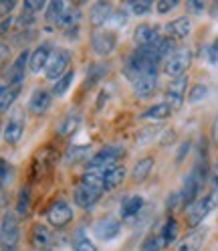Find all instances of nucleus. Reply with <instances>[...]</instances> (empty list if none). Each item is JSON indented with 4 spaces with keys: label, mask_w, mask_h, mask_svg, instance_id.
Segmentation results:
<instances>
[{
    "label": "nucleus",
    "mask_w": 218,
    "mask_h": 251,
    "mask_svg": "<svg viewBox=\"0 0 218 251\" xmlns=\"http://www.w3.org/2000/svg\"><path fill=\"white\" fill-rule=\"evenodd\" d=\"M21 91H22V85H8L6 83L4 93L0 96V114H6L8 112V109L12 107V103L19 100Z\"/></svg>",
    "instance_id": "nucleus-28"
},
{
    "label": "nucleus",
    "mask_w": 218,
    "mask_h": 251,
    "mask_svg": "<svg viewBox=\"0 0 218 251\" xmlns=\"http://www.w3.org/2000/svg\"><path fill=\"white\" fill-rule=\"evenodd\" d=\"M168 211L170 213H174L176 209H180V207H184V202H182V195H180V191L178 193H170V197H168Z\"/></svg>",
    "instance_id": "nucleus-44"
},
{
    "label": "nucleus",
    "mask_w": 218,
    "mask_h": 251,
    "mask_svg": "<svg viewBox=\"0 0 218 251\" xmlns=\"http://www.w3.org/2000/svg\"><path fill=\"white\" fill-rule=\"evenodd\" d=\"M21 221L14 211H6L0 219V251H19Z\"/></svg>",
    "instance_id": "nucleus-1"
},
{
    "label": "nucleus",
    "mask_w": 218,
    "mask_h": 251,
    "mask_svg": "<svg viewBox=\"0 0 218 251\" xmlns=\"http://www.w3.org/2000/svg\"><path fill=\"white\" fill-rule=\"evenodd\" d=\"M208 182H210V186L214 188V191H218V156H216V160L210 166V178H208Z\"/></svg>",
    "instance_id": "nucleus-45"
},
{
    "label": "nucleus",
    "mask_w": 218,
    "mask_h": 251,
    "mask_svg": "<svg viewBox=\"0 0 218 251\" xmlns=\"http://www.w3.org/2000/svg\"><path fill=\"white\" fill-rule=\"evenodd\" d=\"M176 6H178V0H158V4H155V12L158 14H168V12H172Z\"/></svg>",
    "instance_id": "nucleus-42"
},
{
    "label": "nucleus",
    "mask_w": 218,
    "mask_h": 251,
    "mask_svg": "<svg viewBox=\"0 0 218 251\" xmlns=\"http://www.w3.org/2000/svg\"><path fill=\"white\" fill-rule=\"evenodd\" d=\"M71 221H73V209H71L69 202L65 199L53 201L51 205H49V209H46V223H49L51 227L63 229Z\"/></svg>",
    "instance_id": "nucleus-6"
},
{
    "label": "nucleus",
    "mask_w": 218,
    "mask_h": 251,
    "mask_svg": "<svg viewBox=\"0 0 218 251\" xmlns=\"http://www.w3.org/2000/svg\"><path fill=\"white\" fill-rule=\"evenodd\" d=\"M73 79H75V73L73 71H69V73H65L61 79H57L55 81V85H53V89H51V93L55 98H61V96H65L67 93V89L73 85Z\"/></svg>",
    "instance_id": "nucleus-32"
},
{
    "label": "nucleus",
    "mask_w": 218,
    "mask_h": 251,
    "mask_svg": "<svg viewBox=\"0 0 218 251\" xmlns=\"http://www.w3.org/2000/svg\"><path fill=\"white\" fill-rule=\"evenodd\" d=\"M212 142L218 146V114H216L214 124H212Z\"/></svg>",
    "instance_id": "nucleus-51"
},
{
    "label": "nucleus",
    "mask_w": 218,
    "mask_h": 251,
    "mask_svg": "<svg viewBox=\"0 0 218 251\" xmlns=\"http://www.w3.org/2000/svg\"><path fill=\"white\" fill-rule=\"evenodd\" d=\"M128 19H130L128 8H115L113 17H111V23H113L115 26H123V25H128Z\"/></svg>",
    "instance_id": "nucleus-43"
},
{
    "label": "nucleus",
    "mask_w": 218,
    "mask_h": 251,
    "mask_svg": "<svg viewBox=\"0 0 218 251\" xmlns=\"http://www.w3.org/2000/svg\"><path fill=\"white\" fill-rule=\"evenodd\" d=\"M178 231H180V227H178V221H176V217H168L166 219V223H164V229H162V239H164V245H172V243H176V239H178Z\"/></svg>",
    "instance_id": "nucleus-30"
},
{
    "label": "nucleus",
    "mask_w": 218,
    "mask_h": 251,
    "mask_svg": "<svg viewBox=\"0 0 218 251\" xmlns=\"http://www.w3.org/2000/svg\"><path fill=\"white\" fill-rule=\"evenodd\" d=\"M166 245H164V239L162 235H150V237L144 239L142 247H139V251H162Z\"/></svg>",
    "instance_id": "nucleus-36"
},
{
    "label": "nucleus",
    "mask_w": 218,
    "mask_h": 251,
    "mask_svg": "<svg viewBox=\"0 0 218 251\" xmlns=\"http://www.w3.org/2000/svg\"><path fill=\"white\" fill-rule=\"evenodd\" d=\"M144 205H146L144 197H139V195H130L128 199H123V201H121L119 217H121V219H133V217H137L139 213H142Z\"/></svg>",
    "instance_id": "nucleus-23"
},
{
    "label": "nucleus",
    "mask_w": 218,
    "mask_h": 251,
    "mask_svg": "<svg viewBox=\"0 0 218 251\" xmlns=\"http://www.w3.org/2000/svg\"><path fill=\"white\" fill-rule=\"evenodd\" d=\"M55 51V45L51 41H44L41 45H37L33 53H30V59H28V71L30 73H41L46 69V65H49V59Z\"/></svg>",
    "instance_id": "nucleus-13"
},
{
    "label": "nucleus",
    "mask_w": 218,
    "mask_h": 251,
    "mask_svg": "<svg viewBox=\"0 0 218 251\" xmlns=\"http://www.w3.org/2000/svg\"><path fill=\"white\" fill-rule=\"evenodd\" d=\"M186 89H188V77L186 75L174 77L166 87V103L172 109H180L186 100Z\"/></svg>",
    "instance_id": "nucleus-11"
},
{
    "label": "nucleus",
    "mask_w": 218,
    "mask_h": 251,
    "mask_svg": "<svg viewBox=\"0 0 218 251\" xmlns=\"http://www.w3.org/2000/svg\"><path fill=\"white\" fill-rule=\"evenodd\" d=\"M115 49H117V35L111 33V30L99 28L91 35V51L97 57H109Z\"/></svg>",
    "instance_id": "nucleus-7"
},
{
    "label": "nucleus",
    "mask_w": 218,
    "mask_h": 251,
    "mask_svg": "<svg viewBox=\"0 0 218 251\" xmlns=\"http://www.w3.org/2000/svg\"><path fill=\"white\" fill-rule=\"evenodd\" d=\"M153 170V156H144V158H139L133 168H131V178L133 182H144L148 176H150V172Z\"/></svg>",
    "instance_id": "nucleus-26"
},
{
    "label": "nucleus",
    "mask_w": 218,
    "mask_h": 251,
    "mask_svg": "<svg viewBox=\"0 0 218 251\" xmlns=\"http://www.w3.org/2000/svg\"><path fill=\"white\" fill-rule=\"evenodd\" d=\"M73 249L75 251H97V245L93 243V239L87 237L83 229H79L75 235V239H73Z\"/></svg>",
    "instance_id": "nucleus-31"
},
{
    "label": "nucleus",
    "mask_w": 218,
    "mask_h": 251,
    "mask_svg": "<svg viewBox=\"0 0 218 251\" xmlns=\"http://www.w3.org/2000/svg\"><path fill=\"white\" fill-rule=\"evenodd\" d=\"M172 112L174 109L170 107L166 101H160V103H155V105H152V107H148L146 112L139 116L142 120H153V122H162V120H166V118H170L172 116Z\"/></svg>",
    "instance_id": "nucleus-27"
},
{
    "label": "nucleus",
    "mask_w": 218,
    "mask_h": 251,
    "mask_svg": "<svg viewBox=\"0 0 218 251\" xmlns=\"http://www.w3.org/2000/svg\"><path fill=\"white\" fill-rule=\"evenodd\" d=\"M188 150H190V142L186 140V142L182 144V150H180V152H178V156H176V162H178V164L184 160V156H186V152H188Z\"/></svg>",
    "instance_id": "nucleus-50"
},
{
    "label": "nucleus",
    "mask_w": 218,
    "mask_h": 251,
    "mask_svg": "<svg viewBox=\"0 0 218 251\" xmlns=\"http://www.w3.org/2000/svg\"><path fill=\"white\" fill-rule=\"evenodd\" d=\"M69 65H71V51H67V49H55L51 59H49V65H46V69H44V77L49 81H57L65 73L71 71Z\"/></svg>",
    "instance_id": "nucleus-5"
},
{
    "label": "nucleus",
    "mask_w": 218,
    "mask_h": 251,
    "mask_svg": "<svg viewBox=\"0 0 218 251\" xmlns=\"http://www.w3.org/2000/svg\"><path fill=\"white\" fill-rule=\"evenodd\" d=\"M190 33H192V21L188 17H178V19L164 25V37L172 39L174 43L188 39Z\"/></svg>",
    "instance_id": "nucleus-15"
},
{
    "label": "nucleus",
    "mask_w": 218,
    "mask_h": 251,
    "mask_svg": "<svg viewBox=\"0 0 218 251\" xmlns=\"http://www.w3.org/2000/svg\"><path fill=\"white\" fill-rule=\"evenodd\" d=\"M218 207V191H212L204 197H198L192 205L186 209V221H188V227L196 229L202 225V221Z\"/></svg>",
    "instance_id": "nucleus-2"
},
{
    "label": "nucleus",
    "mask_w": 218,
    "mask_h": 251,
    "mask_svg": "<svg viewBox=\"0 0 218 251\" xmlns=\"http://www.w3.org/2000/svg\"><path fill=\"white\" fill-rule=\"evenodd\" d=\"M126 176H128V168L123 164H115L111 168H107L103 172V193L115 191L117 186H121L126 182Z\"/></svg>",
    "instance_id": "nucleus-21"
},
{
    "label": "nucleus",
    "mask_w": 218,
    "mask_h": 251,
    "mask_svg": "<svg viewBox=\"0 0 218 251\" xmlns=\"http://www.w3.org/2000/svg\"><path fill=\"white\" fill-rule=\"evenodd\" d=\"M152 8H153L152 0H133V2H130V10L135 17H146V14H150Z\"/></svg>",
    "instance_id": "nucleus-38"
},
{
    "label": "nucleus",
    "mask_w": 218,
    "mask_h": 251,
    "mask_svg": "<svg viewBox=\"0 0 218 251\" xmlns=\"http://www.w3.org/2000/svg\"><path fill=\"white\" fill-rule=\"evenodd\" d=\"M113 12H115L113 4H109V2H95V4H91V8H89V23L93 26L101 28L103 25L111 23Z\"/></svg>",
    "instance_id": "nucleus-19"
},
{
    "label": "nucleus",
    "mask_w": 218,
    "mask_h": 251,
    "mask_svg": "<svg viewBox=\"0 0 218 251\" xmlns=\"http://www.w3.org/2000/svg\"><path fill=\"white\" fill-rule=\"evenodd\" d=\"M8 57H10V45H8L6 41L0 39V61H4V59H8Z\"/></svg>",
    "instance_id": "nucleus-49"
},
{
    "label": "nucleus",
    "mask_w": 218,
    "mask_h": 251,
    "mask_svg": "<svg viewBox=\"0 0 218 251\" xmlns=\"http://www.w3.org/2000/svg\"><path fill=\"white\" fill-rule=\"evenodd\" d=\"M105 73H107V65H105V63H93V67H89V73H87V83H85V87L95 85Z\"/></svg>",
    "instance_id": "nucleus-34"
},
{
    "label": "nucleus",
    "mask_w": 218,
    "mask_h": 251,
    "mask_svg": "<svg viewBox=\"0 0 218 251\" xmlns=\"http://www.w3.org/2000/svg\"><path fill=\"white\" fill-rule=\"evenodd\" d=\"M206 237H208V227L200 225L196 229H190L180 241H176L174 251H200L202 245L206 243Z\"/></svg>",
    "instance_id": "nucleus-12"
},
{
    "label": "nucleus",
    "mask_w": 218,
    "mask_h": 251,
    "mask_svg": "<svg viewBox=\"0 0 218 251\" xmlns=\"http://www.w3.org/2000/svg\"><path fill=\"white\" fill-rule=\"evenodd\" d=\"M81 17H83V12H81V8H79V6L67 4V10L63 12V17L59 19L57 26H59V28H63V30H69V28H73V26H79Z\"/></svg>",
    "instance_id": "nucleus-25"
},
{
    "label": "nucleus",
    "mask_w": 218,
    "mask_h": 251,
    "mask_svg": "<svg viewBox=\"0 0 218 251\" xmlns=\"http://www.w3.org/2000/svg\"><path fill=\"white\" fill-rule=\"evenodd\" d=\"M208 61L212 63V65H216V63H218V39L210 45V49H208Z\"/></svg>",
    "instance_id": "nucleus-46"
},
{
    "label": "nucleus",
    "mask_w": 218,
    "mask_h": 251,
    "mask_svg": "<svg viewBox=\"0 0 218 251\" xmlns=\"http://www.w3.org/2000/svg\"><path fill=\"white\" fill-rule=\"evenodd\" d=\"M14 8H17V2H14V0H0V21L10 19Z\"/></svg>",
    "instance_id": "nucleus-40"
},
{
    "label": "nucleus",
    "mask_w": 218,
    "mask_h": 251,
    "mask_svg": "<svg viewBox=\"0 0 218 251\" xmlns=\"http://www.w3.org/2000/svg\"><path fill=\"white\" fill-rule=\"evenodd\" d=\"M208 96V85H204V83H194L192 87H190V91H188V101L190 103H198V101H202Z\"/></svg>",
    "instance_id": "nucleus-35"
},
{
    "label": "nucleus",
    "mask_w": 218,
    "mask_h": 251,
    "mask_svg": "<svg viewBox=\"0 0 218 251\" xmlns=\"http://www.w3.org/2000/svg\"><path fill=\"white\" fill-rule=\"evenodd\" d=\"M155 89H158V75H142V77H137V79L131 81V91H133V96L137 100H150Z\"/></svg>",
    "instance_id": "nucleus-17"
},
{
    "label": "nucleus",
    "mask_w": 218,
    "mask_h": 251,
    "mask_svg": "<svg viewBox=\"0 0 218 251\" xmlns=\"http://www.w3.org/2000/svg\"><path fill=\"white\" fill-rule=\"evenodd\" d=\"M30 245H33V251L53 247V235H51L49 227H44L41 223L35 225L33 227V233H30Z\"/></svg>",
    "instance_id": "nucleus-24"
},
{
    "label": "nucleus",
    "mask_w": 218,
    "mask_h": 251,
    "mask_svg": "<svg viewBox=\"0 0 218 251\" xmlns=\"http://www.w3.org/2000/svg\"><path fill=\"white\" fill-rule=\"evenodd\" d=\"M93 233H95V237L101 241H111L121 233V223L113 215H103L93 223Z\"/></svg>",
    "instance_id": "nucleus-10"
},
{
    "label": "nucleus",
    "mask_w": 218,
    "mask_h": 251,
    "mask_svg": "<svg viewBox=\"0 0 218 251\" xmlns=\"http://www.w3.org/2000/svg\"><path fill=\"white\" fill-rule=\"evenodd\" d=\"M200 191H202V184H200V180L192 175V170L188 172V175L184 176V182H182V188H180V195H182V202H184V209H188L192 202L198 199V195H200Z\"/></svg>",
    "instance_id": "nucleus-20"
},
{
    "label": "nucleus",
    "mask_w": 218,
    "mask_h": 251,
    "mask_svg": "<svg viewBox=\"0 0 218 251\" xmlns=\"http://www.w3.org/2000/svg\"><path fill=\"white\" fill-rule=\"evenodd\" d=\"M44 8H46V4L43 2V0H26V2H22V10L30 12V14H37Z\"/></svg>",
    "instance_id": "nucleus-41"
},
{
    "label": "nucleus",
    "mask_w": 218,
    "mask_h": 251,
    "mask_svg": "<svg viewBox=\"0 0 218 251\" xmlns=\"http://www.w3.org/2000/svg\"><path fill=\"white\" fill-rule=\"evenodd\" d=\"M28 209H30V188L22 186L21 195H19V202H17V211H14V213H17L19 219H21V217H26Z\"/></svg>",
    "instance_id": "nucleus-33"
},
{
    "label": "nucleus",
    "mask_w": 218,
    "mask_h": 251,
    "mask_svg": "<svg viewBox=\"0 0 218 251\" xmlns=\"http://www.w3.org/2000/svg\"><path fill=\"white\" fill-rule=\"evenodd\" d=\"M81 124H83V114H81V112H69L63 120L59 122V126H57V136L69 138V136H73L77 130L81 128Z\"/></svg>",
    "instance_id": "nucleus-22"
},
{
    "label": "nucleus",
    "mask_w": 218,
    "mask_h": 251,
    "mask_svg": "<svg viewBox=\"0 0 218 251\" xmlns=\"http://www.w3.org/2000/svg\"><path fill=\"white\" fill-rule=\"evenodd\" d=\"M101 195H103L101 188L93 186V184H87V182H79L73 188V201H75V205L81 207V209L95 207L99 202V199H101Z\"/></svg>",
    "instance_id": "nucleus-9"
},
{
    "label": "nucleus",
    "mask_w": 218,
    "mask_h": 251,
    "mask_svg": "<svg viewBox=\"0 0 218 251\" xmlns=\"http://www.w3.org/2000/svg\"><path fill=\"white\" fill-rule=\"evenodd\" d=\"M126 156V148L119 146V144H111V146H105L101 148L99 152L93 154V158L89 162L87 168H97V170H107V168H111L115 164H119V160Z\"/></svg>",
    "instance_id": "nucleus-3"
},
{
    "label": "nucleus",
    "mask_w": 218,
    "mask_h": 251,
    "mask_svg": "<svg viewBox=\"0 0 218 251\" xmlns=\"http://www.w3.org/2000/svg\"><path fill=\"white\" fill-rule=\"evenodd\" d=\"M87 154H89V146H71L69 152H67V156H65V162L67 164H73L77 160H83Z\"/></svg>",
    "instance_id": "nucleus-39"
},
{
    "label": "nucleus",
    "mask_w": 218,
    "mask_h": 251,
    "mask_svg": "<svg viewBox=\"0 0 218 251\" xmlns=\"http://www.w3.org/2000/svg\"><path fill=\"white\" fill-rule=\"evenodd\" d=\"M12 175H14L12 164L8 160H4V158H0V188H4V186L10 184Z\"/></svg>",
    "instance_id": "nucleus-37"
},
{
    "label": "nucleus",
    "mask_w": 218,
    "mask_h": 251,
    "mask_svg": "<svg viewBox=\"0 0 218 251\" xmlns=\"http://www.w3.org/2000/svg\"><path fill=\"white\" fill-rule=\"evenodd\" d=\"M28 59H30L28 49H22V51L19 53V57L12 61V65H10L8 71H6V81H8V85H22L24 75H26V71H28Z\"/></svg>",
    "instance_id": "nucleus-14"
},
{
    "label": "nucleus",
    "mask_w": 218,
    "mask_h": 251,
    "mask_svg": "<svg viewBox=\"0 0 218 251\" xmlns=\"http://www.w3.org/2000/svg\"><path fill=\"white\" fill-rule=\"evenodd\" d=\"M51 103H53V93L46 87H37V89H33V93H30L26 109L33 116H43L46 109L51 107Z\"/></svg>",
    "instance_id": "nucleus-16"
},
{
    "label": "nucleus",
    "mask_w": 218,
    "mask_h": 251,
    "mask_svg": "<svg viewBox=\"0 0 218 251\" xmlns=\"http://www.w3.org/2000/svg\"><path fill=\"white\" fill-rule=\"evenodd\" d=\"M65 10H67V2H63V0H51V2L46 4V8H44V21L57 25Z\"/></svg>",
    "instance_id": "nucleus-29"
},
{
    "label": "nucleus",
    "mask_w": 218,
    "mask_h": 251,
    "mask_svg": "<svg viewBox=\"0 0 218 251\" xmlns=\"http://www.w3.org/2000/svg\"><path fill=\"white\" fill-rule=\"evenodd\" d=\"M37 251H55L53 247H46V249H37Z\"/></svg>",
    "instance_id": "nucleus-53"
},
{
    "label": "nucleus",
    "mask_w": 218,
    "mask_h": 251,
    "mask_svg": "<svg viewBox=\"0 0 218 251\" xmlns=\"http://www.w3.org/2000/svg\"><path fill=\"white\" fill-rule=\"evenodd\" d=\"M192 63V51L186 49V47H180V49H176L172 55H170L166 61H164V73L170 75L174 79V77H180V75H186V71H188Z\"/></svg>",
    "instance_id": "nucleus-4"
},
{
    "label": "nucleus",
    "mask_w": 218,
    "mask_h": 251,
    "mask_svg": "<svg viewBox=\"0 0 218 251\" xmlns=\"http://www.w3.org/2000/svg\"><path fill=\"white\" fill-rule=\"evenodd\" d=\"M160 26H155V25H148V23H142V25H137L135 30H133V43L137 47H150L153 45L155 41H158L164 33H160Z\"/></svg>",
    "instance_id": "nucleus-18"
},
{
    "label": "nucleus",
    "mask_w": 218,
    "mask_h": 251,
    "mask_svg": "<svg viewBox=\"0 0 218 251\" xmlns=\"http://www.w3.org/2000/svg\"><path fill=\"white\" fill-rule=\"evenodd\" d=\"M142 134H144V138H139V140H137V144H144V142H146V140L153 138L155 134H158V130H155V128H144L142 132H139V136H142Z\"/></svg>",
    "instance_id": "nucleus-47"
},
{
    "label": "nucleus",
    "mask_w": 218,
    "mask_h": 251,
    "mask_svg": "<svg viewBox=\"0 0 218 251\" xmlns=\"http://www.w3.org/2000/svg\"><path fill=\"white\" fill-rule=\"evenodd\" d=\"M24 126H26V120H24L22 109H14L6 122V126H4V130H2L4 142L8 146H17L21 142V138L24 136Z\"/></svg>",
    "instance_id": "nucleus-8"
},
{
    "label": "nucleus",
    "mask_w": 218,
    "mask_h": 251,
    "mask_svg": "<svg viewBox=\"0 0 218 251\" xmlns=\"http://www.w3.org/2000/svg\"><path fill=\"white\" fill-rule=\"evenodd\" d=\"M4 89H6V83H4V85H0V96L4 93Z\"/></svg>",
    "instance_id": "nucleus-52"
},
{
    "label": "nucleus",
    "mask_w": 218,
    "mask_h": 251,
    "mask_svg": "<svg viewBox=\"0 0 218 251\" xmlns=\"http://www.w3.org/2000/svg\"><path fill=\"white\" fill-rule=\"evenodd\" d=\"M186 6H188V10H190V12H196V14L206 8V4H204V2H200V0H190V2L186 4Z\"/></svg>",
    "instance_id": "nucleus-48"
}]
</instances>
